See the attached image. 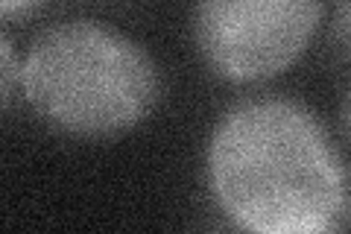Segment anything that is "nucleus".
Here are the masks:
<instances>
[{"label":"nucleus","mask_w":351,"mask_h":234,"mask_svg":"<svg viewBox=\"0 0 351 234\" xmlns=\"http://www.w3.org/2000/svg\"><path fill=\"white\" fill-rule=\"evenodd\" d=\"M208 176L219 208L258 234H334L348 222L343 155L311 108L249 100L214 129Z\"/></svg>","instance_id":"1"},{"label":"nucleus","mask_w":351,"mask_h":234,"mask_svg":"<svg viewBox=\"0 0 351 234\" xmlns=\"http://www.w3.org/2000/svg\"><path fill=\"white\" fill-rule=\"evenodd\" d=\"M21 88L53 129L76 138H112L152 115L161 76L135 38L97 21H64L29 44Z\"/></svg>","instance_id":"2"},{"label":"nucleus","mask_w":351,"mask_h":234,"mask_svg":"<svg viewBox=\"0 0 351 234\" xmlns=\"http://www.w3.org/2000/svg\"><path fill=\"white\" fill-rule=\"evenodd\" d=\"M322 0H196V44L228 82L272 80L307 50Z\"/></svg>","instance_id":"3"},{"label":"nucleus","mask_w":351,"mask_h":234,"mask_svg":"<svg viewBox=\"0 0 351 234\" xmlns=\"http://www.w3.org/2000/svg\"><path fill=\"white\" fill-rule=\"evenodd\" d=\"M21 85V62L12 47V41L3 30H0V111H3Z\"/></svg>","instance_id":"4"},{"label":"nucleus","mask_w":351,"mask_h":234,"mask_svg":"<svg viewBox=\"0 0 351 234\" xmlns=\"http://www.w3.org/2000/svg\"><path fill=\"white\" fill-rule=\"evenodd\" d=\"M41 0H0V15H18V12H27V9L38 6Z\"/></svg>","instance_id":"5"}]
</instances>
